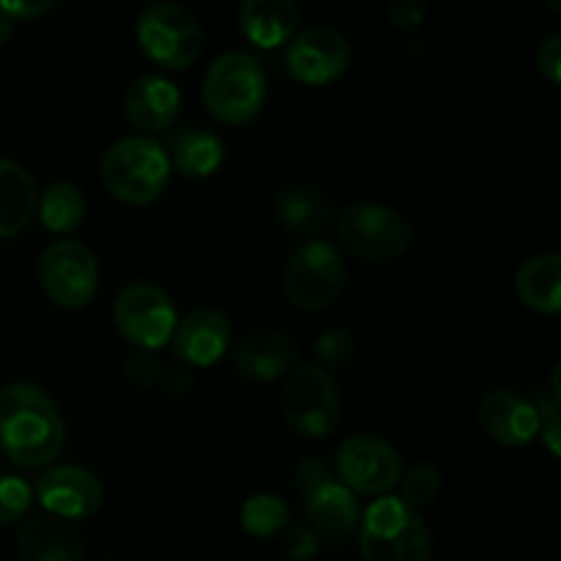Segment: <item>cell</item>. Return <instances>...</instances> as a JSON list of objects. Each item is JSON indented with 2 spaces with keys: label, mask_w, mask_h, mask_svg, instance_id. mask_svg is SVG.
Returning a JSON list of instances; mask_svg holds the SVG:
<instances>
[{
  "label": "cell",
  "mask_w": 561,
  "mask_h": 561,
  "mask_svg": "<svg viewBox=\"0 0 561 561\" xmlns=\"http://www.w3.org/2000/svg\"><path fill=\"white\" fill-rule=\"evenodd\" d=\"M329 477H332V471H329V466L323 463L321 458H305L299 463V469H296V488H299V493L305 496L307 491L321 485Z\"/></svg>",
  "instance_id": "obj_35"
},
{
  "label": "cell",
  "mask_w": 561,
  "mask_h": 561,
  "mask_svg": "<svg viewBox=\"0 0 561 561\" xmlns=\"http://www.w3.org/2000/svg\"><path fill=\"white\" fill-rule=\"evenodd\" d=\"M285 66L305 85H327L348 71L351 44L334 27H305L288 42Z\"/></svg>",
  "instance_id": "obj_12"
},
{
  "label": "cell",
  "mask_w": 561,
  "mask_h": 561,
  "mask_svg": "<svg viewBox=\"0 0 561 561\" xmlns=\"http://www.w3.org/2000/svg\"><path fill=\"white\" fill-rule=\"evenodd\" d=\"M279 409L285 422L307 438H323L337 427L343 398L332 373L321 365H299L288 373Z\"/></svg>",
  "instance_id": "obj_8"
},
{
  "label": "cell",
  "mask_w": 561,
  "mask_h": 561,
  "mask_svg": "<svg viewBox=\"0 0 561 561\" xmlns=\"http://www.w3.org/2000/svg\"><path fill=\"white\" fill-rule=\"evenodd\" d=\"M162 146L168 151L170 164L190 179H206V175L217 173L225 159L222 137L206 126H173L168 129Z\"/></svg>",
  "instance_id": "obj_20"
},
{
  "label": "cell",
  "mask_w": 561,
  "mask_h": 561,
  "mask_svg": "<svg viewBox=\"0 0 561 561\" xmlns=\"http://www.w3.org/2000/svg\"><path fill=\"white\" fill-rule=\"evenodd\" d=\"M181 110V91L164 75L135 77L124 93V113L140 131H168L175 126Z\"/></svg>",
  "instance_id": "obj_15"
},
{
  "label": "cell",
  "mask_w": 561,
  "mask_h": 561,
  "mask_svg": "<svg viewBox=\"0 0 561 561\" xmlns=\"http://www.w3.org/2000/svg\"><path fill=\"white\" fill-rule=\"evenodd\" d=\"M164 389H168L170 394H186L192 389V376L190 370H184V367H175V370H168V376H164Z\"/></svg>",
  "instance_id": "obj_37"
},
{
  "label": "cell",
  "mask_w": 561,
  "mask_h": 561,
  "mask_svg": "<svg viewBox=\"0 0 561 561\" xmlns=\"http://www.w3.org/2000/svg\"><path fill=\"white\" fill-rule=\"evenodd\" d=\"M233 367L250 381H277L296 367V343L279 329H255L236 343Z\"/></svg>",
  "instance_id": "obj_17"
},
{
  "label": "cell",
  "mask_w": 561,
  "mask_h": 561,
  "mask_svg": "<svg viewBox=\"0 0 561 561\" xmlns=\"http://www.w3.org/2000/svg\"><path fill=\"white\" fill-rule=\"evenodd\" d=\"M38 206L33 175L14 159L0 157V239L22 233Z\"/></svg>",
  "instance_id": "obj_23"
},
{
  "label": "cell",
  "mask_w": 561,
  "mask_h": 561,
  "mask_svg": "<svg viewBox=\"0 0 561 561\" xmlns=\"http://www.w3.org/2000/svg\"><path fill=\"white\" fill-rule=\"evenodd\" d=\"M535 411H537V433H540L542 442L548 444L551 455H561V411H559V400H553L551 394H540L535 400Z\"/></svg>",
  "instance_id": "obj_30"
},
{
  "label": "cell",
  "mask_w": 561,
  "mask_h": 561,
  "mask_svg": "<svg viewBox=\"0 0 561 561\" xmlns=\"http://www.w3.org/2000/svg\"><path fill=\"white\" fill-rule=\"evenodd\" d=\"M233 327L230 318L217 307H197L186 312L170 337L175 359L186 367H208L222 359L230 348Z\"/></svg>",
  "instance_id": "obj_14"
},
{
  "label": "cell",
  "mask_w": 561,
  "mask_h": 561,
  "mask_svg": "<svg viewBox=\"0 0 561 561\" xmlns=\"http://www.w3.org/2000/svg\"><path fill=\"white\" fill-rule=\"evenodd\" d=\"M113 321L121 337L137 351H159L175 332V305L157 283H131L118 290L113 301Z\"/></svg>",
  "instance_id": "obj_9"
},
{
  "label": "cell",
  "mask_w": 561,
  "mask_h": 561,
  "mask_svg": "<svg viewBox=\"0 0 561 561\" xmlns=\"http://www.w3.org/2000/svg\"><path fill=\"white\" fill-rule=\"evenodd\" d=\"M11 31H14V22H11L9 16H5L3 11H0V47H3V44L9 42Z\"/></svg>",
  "instance_id": "obj_38"
},
{
  "label": "cell",
  "mask_w": 561,
  "mask_h": 561,
  "mask_svg": "<svg viewBox=\"0 0 561 561\" xmlns=\"http://www.w3.org/2000/svg\"><path fill=\"white\" fill-rule=\"evenodd\" d=\"M482 431L504 447H526L537 436V411L531 400L513 389H491L477 405Z\"/></svg>",
  "instance_id": "obj_16"
},
{
  "label": "cell",
  "mask_w": 561,
  "mask_h": 561,
  "mask_svg": "<svg viewBox=\"0 0 561 561\" xmlns=\"http://www.w3.org/2000/svg\"><path fill=\"white\" fill-rule=\"evenodd\" d=\"M16 553L20 561H82L80 531L71 520L55 515H33L16 531Z\"/></svg>",
  "instance_id": "obj_19"
},
{
  "label": "cell",
  "mask_w": 561,
  "mask_h": 561,
  "mask_svg": "<svg viewBox=\"0 0 561 561\" xmlns=\"http://www.w3.org/2000/svg\"><path fill=\"white\" fill-rule=\"evenodd\" d=\"M66 444V425L55 400L27 381L0 389V447L22 469L49 466Z\"/></svg>",
  "instance_id": "obj_1"
},
{
  "label": "cell",
  "mask_w": 561,
  "mask_h": 561,
  "mask_svg": "<svg viewBox=\"0 0 561 561\" xmlns=\"http://www.w3.org/2000/svg\"><path fill=\"white\" fill-rule=\"evenodd\" d=\"M299 9L294 0H244L239 9V22L244 36L263 49L290 42L299 27Z\"/></svg>",
  "instance_id": "obj_21"
},
{
  "label": "cell",
  "mask_w": 561,
  "mask_h": 561,
  "mask_svg": "<svg viewBox=\"0 0 561 561\" xmlns=\"http://www.w3.org/2000/svg\"><path fill=\"white\" fill-rule=\"evenodd\" d=\"M398 485L403 488V496L400 499H403L409 507L420 510L436 502L438 493H442L444 480H442V471H438L433 463H416L411 466L409 474L400 477Z\"/></svg>",
  "instance_id": "obj_27"
},
{
  "label": "cell",
  "mask_w": 561,
  "mask_h": 561,
  "mask_svg": "<svg viewBox=\"0 0 561 561\" xmlns=\"http://www.w3.org/2000/svg\"><path fill=\"white\" fill-rule=\"evenodd\" d=\"M38 283L44 294L66 310H80L96 296L99 263L91 247L64 239L49 244L38 257Z\"/></svg>",
  "instance_id": "obj_10"
},
{
  "label": "cell",
  "mask_w": 561,
  "mask_h": 561,
  "mask_svg": "<svg viewBox=\"0 0 561 561\" xmlns=\"http://www.w3.org/2000/svg\"><path fill=\"white\" fill-rule=\"evenodd\" d=\"M348 266L334 241L307 239L290 250L285 266V294L299 310L321 312L340 299Z\"/></svg>",
  "instance_id": "obj_5"
},
{
  "label": "cell",
  "mask_w": 561,
  "mask_h": 561,
  "mask_svg": "<svg viewBox=\"0 0 561 561\" xmlns=\"http://www.w3.org/2000/svg\"><path fill=\"white\" fill-rule=\"evenodd\" d=\"M337 474L348 491L365 493V496H389L403 477V460L400 453L381 436L373 433H356L337 447Z\"/></svg>",
  "instance_id": "obj_11"
},
{
  "label": "cell",
  "mask_w": 561,
  "mask_h": 561,
  "mask_svg": "<svg viewBox=\"0 0 561 561\" xmlns=\"http://www.w3.org/2000/svg\"><path fill=\"white\" fill-rule=\"evenodd\" d=\"M318 548H321V542H318V535L310 526H294V529H288V537H285V553H288L290 559L310 561L316 559Z\"/></svg>",
  "instance_id": "obj_32"
},
{
  "label": "cell",
  "mask_w": 561,
  "mask_h": 561,
  "mask_svg": "<svg viewBox=\"0 0 561 561\" xmlns=\"http://www.w3.org/2000/svg\"><path fill=\"white\" fill-rule=\"evenodd\" d=\"M274 214L290 233L312 236L332 219V201L318 186L290 184L274 201Z\"/></svg>",
  "instance_id": "obj_24"
},
{
  "label": "cell",
  "mask_w": 561,
  "mask_h": 561,
  "mask_svg": "<svg viewBox=\"0 0 561 561\" xmlns=\"http://www.w3.org/2000/svg\"><path fill=\"white\" fill-rule=\"evenodd\" d=\"M316 354L321 359V367H343L345 362L354 356V337L348 334V329H327L321 337L316 340Z\"/></svg>",
  "instance_id": "obj_29"
},
{
  "label": "cell",
  "mask_w": 561,
  "mask_h": 561,
  "mask_svg": "<svg viewBox=\"0 0 561 561\" xmlns=\"http://www.w3.org/2000/svg\"><path fill=\"white\" fill-rule=\"evenodd\" d=\"M411 222L392 206L373 201L351 203L337 219V239L359 261H392L411 244Z\"/></svg>",
  "instance_id": "obj_7"
},
{
  "label": "cell",
  "mask_w": 561,
  "mask_h": 561,
  "mask_svg": "<svg viewBox=\"0 0 561 561\" xmlns=\"http://www.w3.org/2000/svg\"><path fill=\"white\" fill-rule=\"evenodd\" d=\"M159 373H162V365H159L153 351H131V354L126 356L124 376L131 387L137 389L151 387V383L159 378Z\"/></svg>",
  "instance_id": "obj_31"
},
{
  "label": "cell",
  "mask_w": 561,
  "mask_h": 561,
  "mask_svg": "<svg viewBox=\"0 0 561 561\" xmlns=\"http://www.w3.org/2000/svg\"><path fill=\"white\" fill-rule=\"evenodd\" d=\"M58 9V0H3L0 11L9 16L11 22H27L36 16L47 14V11Z\"/></svg>",
  "instance_id": "obj_34"
},
{
  "label": "cell",
  "mask_w": 561,
  "mask_h": 561,
  "mask_svg": "<svg viewBox=\"0 0 561 561\" xmlns=\"http://www.w3.org/2000/svg\"><path fill=\"white\" fill-rule=\"evenodd\" d=\"M425 3H420V0H394L389 5V20L400 27H416L425 20Z\"/></svg>",
  "instance_id": "obj_36"
},
{
  "label": "cell",
  "mask_w": 561,
  "mask_h": 561,
  "mask_svg": "<svg viewBox=\"0 0 561 561\" xmlns=\"http://www.w3.org/2000/svg\"><path fill=\"white\" fill-rule=\"evenodd\" d=\"M36 496L49 515L64 520H82L99 513L104 504V488L93 471L82 466H49L36 482Z\"/></svg>",
  "instance_id": "obj_13"
},
{
  "label": "cell",
  "mask_w": 561,
  "mask_h": 561,
  "mask_svg": "<svg viewBox=\"0 0 561 561\" xmlns=\"http://www.w3.org/2000/svg\"><path fill=\"white\" fill-rule=\"evenodd\" d=\"M33 499V488L27 480L14 474L0 477V526H11L27 513Z\"/></svg>",
  "instance_id": "obj_28"
},
{
  "label": "cell",
  "mask_w": 561,
  "mask_h": 561,
  "mask_svg": "<svg viewBox=\"0 0 561 561\" xmlns=\"http://www.w3.org/2000/svg\"><path fill=\"white\" fill-rule=\"evenodd\" d=\"M137 42L153 64L179 71L201 58L203 25L190 5L162 0L137 14Z\"/></svg>",
  "instance_id": "obj_6"
},
{
  "label": "cell",
  "mask_w": 561,
  "mask_h": 561,
  "mask_svg": "<svg viewBox=\"0 0 561 561\" xmlns=\"http://www.w3.org/2000/svg\"><path fill=\"white\" fill-rule=\"evenodd\" d=\"M359 551L365 561H427L431 531L420 510L400 496H378L359 518Z\"/></svg>",
  "instance_id": "obj_3"
},
{
  "label": "cell",
  "mask_w": 561,
  "mask_h": 561,
  "mask_svg": "<svg viewBox=\"0 0 561 561\" xmlns=\"http://www.w3.org/2000/svg\"><path fill=\"white\" fill-rule=\"evenodd\" d=\"M173 164L151 135L118 137L102 157V181L110 195L129 206H148L170 184Z\"/></svg>",
  "instance_id": "obj_2"
},
{
  "label": "cell",
  "mask_w": 561,
  "mask_h": 561,
  "mask_svg": "<svg viewBox=\"0 0 561 561\" xmlns=\"http://www.w3.org/2000/svg\"><path fill=\"white\" fill-rule=\"evenodd\" d=\"M515 294L529 310L542 316L561 312V255L540 252L526 257L515 272Z\"/></svg>",
  "instance_id": "obj_22"
},
{
  "label": "cell",
  "mask_w": 561,
  "mask_h": 561,
  "mask_svg": "<svg viewBox=\"0 0 561 561\" xmlns=\"http://www.w3.org/2000/svg\"><path fill=\"white\" fill-rule=\"evenodd\" d=\"M38 219L53 233H71L85 217V195L69 181H55L38 195Z\"/></svg>",
  "instance_id": "obj_25"
},
{
  "label": "cell",
  "mask_w": 561,
  "mask_h": 561,
  "mask_svg": "<svg viewBox=\"0 0 561 561\" xmlns=\"http://www.w3.org/2000/svg\"><path fill=\"white\" fill-rule=\"evenodd\" d=\"M288 520V504L279 496H274V493H255L241 507V526H244L247 535L261 537V540L283 535Z\"/></svg>",
  "instance_id": "obj_26"
},
{
  "label": "cell",
  "mask_w": 561,
  "mask_h": 561,
  "mask_svg": "<svg viewBox=\"0 0 561 561\" xmlns=\"http://www.w3.org/2000/svg\"><path fill=\"white\" fill-rule=\"evenodd\" d=\"M266 71L255 55L230 49L211 60L203 77V102L222 124L241 126L261 113L266 102Z\"/></svg>",
  "instance_id": "obj_4"
},
{
  "label": "cell",
  "mask_w": 561,
  "mask_h": 561,
  "mask_svg": "<svg viewBox=\"0 0 561 561\" xmlns=\"http://www.w3.org/2000/svg\"><path fill=\"white\" fill-rule=\"evenodd\" d=\"M305 515L307 524L318 537L343 540L359 526L362 507L356 493L348 491L340 480H334L332 474L321 485L305 493Z\"/></svg>",
  "instance_id": "obj_18"
},
{
  "label": "cell",
  "mask_w": 561,
  "mask_h": 561,
  "mask_svg": "<svg viewBox=\"0 0 561 561\" xmlns=\"http://www.w3.org/2000/svg\"><path fill=\"white\" fill-rule=\"evenodd\" d=\"M537 69L557 85L561 80V33H551L537 47Z\"/></svg>",
  "instance_id": "obj_33"
}]
</instances>
